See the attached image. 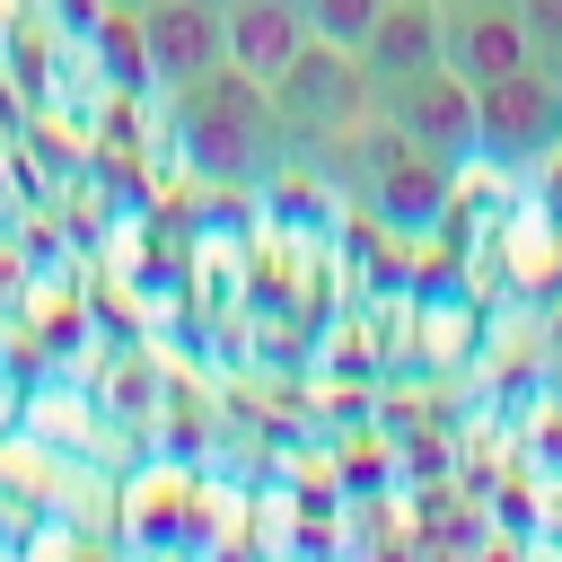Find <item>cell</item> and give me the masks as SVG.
Returning <instances> with one entry per match:
<instances>
[{"instance_id": "cell-9", "label": "cell", "mask_w": 562, "mask_h": 562, "mask_svg": "<svg viewBox=\"0 0 562 562\" xmlns=\"http://www.w3.org/2000/svg\"><path fill=\"white\" fill-rule=\"evenodd\" d=\"M176 123H184V158H193V176H211V184H246V176H263V140H272V132H255V123L202 105V97H176Z\"/></svg>"}, {"instance_id": "cell-1", "label": "cell", "mask_w": 562, "mask_h": 562, "mask_svg": "<svg viewBox=\"0 0 562 562\" xmlns=\"http://www.w3.org/2000/svg\"><path fill=\"white\" fill-rule=\"evenodd\" d=\"M0 501H26L61 527H79L88 544H114V509H123V465L79 457L44 430H0Z\"/></svg>"}, {"instance_id": "cell-15", "label": "cell", "mask_w": 562, "mask_h": 562, "mask_svg": "<svg viewBox=\"0 0 562 562\" xmlns=\"http://www.w3.org/2000/svg\"><path fill=\"white\" fill-rule=\"evenodd\" d=\"M448 9H518V0H448Z\"/></svg>"}, {"instance_id": "cell-2", "label": "cell", "mask_w": 562, "mask_h": 562, "mask_svg": "<svg viewBox=\"0 0 562 562\" xmlns=\"http://www.w3.org/2000/svg\"><path fill=\"white\" fill-rule=\"evenodd\" d=\"M369 114H378V79H369V61H360L351 44L307 35V44L281 61V79H272V123L299 132V140H342V132L369 123Z\"/></svg>"}, {"instance_id": "cell-12", "label": "cell", "mask_w": 562, "mask_h": 562, "mask_svg": "<svg viewBox=\"0 0 562 562\" xmlns=\"http://www.w3.org/2000/svg\"><path fill=\"white\" fill-rule=\"evenodd\" d=\"M378 9L386 0H307V35H325V44H369V26H378Z\"/></svg>"}, {"instance_id": "cell-3", "label": "cell", "mask_w": 562, "mask_h": 562, "mask_svg": "<svg viewBox=\"0 0 562 562\" xmlns=\"http://www.w3.org/2000/svg\"><path fill=\"white\" fill-rule=\"evenodd\" d=\"M378 114H386L413 149H430V158H448V167L483 158V105H474V88H465L448 61H430V70H413V79L378 88Z\"/></svg>"}, {"instance_id": "cell-17", "label": "cell", "mask_w": 562, "mask_h": 562, "mask_svg": "<svg viewBox=\"0 0 562 562\" xmlns=\"http://www.w3.org/2000/svg\"><path fill=\"white\" fill-rule=\"evenodd\" d=\"M290 9H299V18H307V0H290Z\"/></svg>"}, {"instance_id": "cell-18", "label": "cell", "mask_w": 562, "mask_h": 562, "mask_svg": "<svg viewBox=\"0 0 562 562\" xmlns=\"http://www.w3.org/2000/svg\"><path fill=\"white\" fill-rule=\"evenodd\" d=\"M202 9H228V0H202Z\"/></svg>"}, {"instance_id": "cell-14", "label": "cell", "mask_w": 562, "mask_h": 562, "mask_svg": "<svg viewBox=\"0 0 562 562\" xmlns=\"http://www.w3.org/2000/svg\"><path fill=\"white\" fill-rule=\"evenodd\" d=\"M26 413V351H0V430H18Z\"/></svg>"}, {"instance_id": "cell-10", "label": "cell", "mask_w": 562, "mask_h": 562, "mask_svg": "<svg viewBox=\"0 0 562 562\" xmlns=\"http://www.w3.org/2000/svg\"><path fill=\"white\" fill-rule=\"evenodd\" d=\"M88 395H97V413H105L123 439H149V422L167 413V369H158V351H149V342H114Z\"/></svg>"}, {"instance_id": "cell-11", "label": "cell", "mask_w": 562, "mask_h": 562, "mask_svg": "<svg viewBox=\"0 0 562 562\" xmlns=\"http://www.w3.org/2000/svg\"><path fill=\"white\" fill-rule=\"evenodd\" d=\"M220 35H228V61L255 70V79L272 88L281 61L307 44V18H299L290 0H228V9H220Z\"/></svg>"}, {"instance_id": "cell-7", "label": "cell", "mask_w": 562, "mask_h": 562, "mask_svg": "<svg viewBox=\"0 0 562 562\" xmlns=\"http://www.w3.org/2000/svg\"><path fill=\"white\" fill-rule=\"evenodd\" d=\"M439 44H448V0H386L378 26H369V44H360V61H369L378 88H395V79L430 70Z\"/></svg>"}, {"instance_id": "cell-13", "label": "cell", "mask_w": 562, "mask_h": 562, "mask_svg": "<svg viewBox=\"0 0 562 562\" xmlns=\"http://www.w3.org/2000/svg\"><path fill=\"white\" fill-rule=\"evenodd\" d=\"M518 26H527V44H536V70L562 79V0H518Z\"/></svg>"}, {"instance_id": "cell-8", "label": "cell", "mask_w": 562, "mask_h": 562, "mask_svg": "<svg viewBox=\"0 0 562 562\" xmlns=\"http://www.w3.org/2000/svg\"><path fill=\"white\" fill-rule=\"evenodd\" d=\"M26 430H44V439H61V448H79V457H105V465H123V430L97 413V395L88 386H61V378H35L26 369V413H18Z\"/></svg>"}, {"instance_id": "cell-5", "label": "cell", "mask_w": 562, "mask_h": 562, "mask_svg": "<svg viewBox=\"0 0 562 562\" xmlns=\"http://www.w3.org/2000/svg\"><path fill=\"white\" fill-rule=\"evenodd\" d=\"M474 105H483V149L492 158H536V149L562 140V79L536 70V61L492 79V88H474Z\"/></svg>"}, {"instance_id": "cell-6", "label": "cell", "mask_w": 562, "mask_h": 562, "mask_svg": "<svg viewBox=\"0 0 562 562\" xmlns=\"http://www.w3.org/2000/svg\"><path fill=\"white\" fill-rule=\"evenodd\" d=\"M439 61H448L465 88H492V79L527 70L536 44H527L518 9H448V44H439Z\"/></svg>"}, {"instance_id": "cell-4", "label": "cell", "mask_w": 562, "mask_h": 562, "mask_svg": "<svg viewBox=\"0 0 562 562\" xmlns=\"http://www.w3.org/2000/svg\"><path fill=\"white\" fill-rule=\"evenodd\" d=\"M132 35H140V70H149L167 97H184L193 79H211V70L228 61L220 9H202V0H149Z\"/></svg>"}, {"instance_id": "cell-16", "label": "cell", "mask_w": 562, "mask_h": 562, "mask_svg": "<svg viewBox=\"0 0 562 562\" xmlns=\"http://www.w3.org/2000/svg\"><path fill=\"white\" fill-rule=\"evenodd\" d=\"M114 9H149V0H114Z\"/></svg>"}]
</instances>
